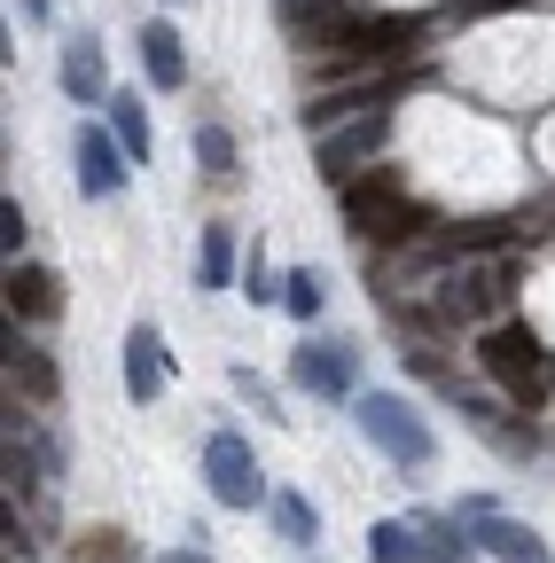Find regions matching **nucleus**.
<instances>
[{
	"instance_id": "nucleus-12",
	"label": "nucleus",
	"mask_w": 555,
	"mask_h": 563,
	"mask_svg": "<svg viewBox=\"0 0 555 563\" xmlns=\"http://www.w3.org/2000/svg\"><path fill=\"white\" fill-rule=\"evenodd\" d=\"M142 70H149V87H188V47H180V32L157 16V24H142Z\"/></svg>"
},
{
	"instance_id": "nucleus-23",
	"label": "nucleus",
	"mask_w": 555,
	"mask_h": 563,
	"mask_svg": "<svg viewBox=\"0 0 555 563\" xmlns=\"http://www.w3.org/2000/svg\"><path fill=\"white\" fill-rule=\"evenodd\" d=\"M196 165L227 180V173H235V133H227V125H196Z\"/></svg>"
},
{
	"instance_id": "nucleus-7",
	"label": "nucleus",
	"mask_w": 555,
	"mask_h": 563,
	"mask_svg": "<svg viewBox=\"0 0 555 563\" xmlns=\"http://www.w3.org/2000/svg\"><path fill=\"white\" fill-rule=\"evenodd\" d=\"M353 376H360V352H353V344L306 336V344L290 352V384L313 391V399H353Z\"/></svg>"
},
{
	"instance_id": "nucleus-11",
	"label": "nucleus",
	"mask_w": 555,
	"mask_h": 563,
	"mask_svg": "<svg viewBox=\"0 0 555 563\" xmlns=\"http://www.w3.org/2000/svg\"><path fill=\"white\" fill-rule=\"evenodd\" d=\"M9 313L16 321H55L63 313V282L47 266H9Z\"/></svg>"
},
{
	"instance_id": "nucleus-16",
	"label": "nucleus",
	"mask_w": 555,
	"mask_h": 563,
	"mask_svg": "<svg viewBox=\"0 0 555 563\" xmlns=\"http://www.w3.org/2000/svg\"><path fill=\"white\" fill-rule=\"evenodd\" d=\"M196 282L203 290H227L235 282V235L220 220H203V243H196Z\"/></svg>"
},
{
	"instance_id": "nucleus-17",
	"label": "nucleus",
	"mask_w": 555,
	"mask_h": 563,
	"mask_svg": "<svg viewBox=\"0 0 555 563\" xmlns=\"http://www.w3.org/2000/svg\"><path fill=\"white\" fill-rule=\"evenodd\" d=\"M110 133L125 141V150H133V165H149V110H142V95H110Z\"/></svg>"
},
{
	"instance_id": "nucleus-22",
	"label": "nucleus",
	"mask_w": 555,
	"mask_h": 563,
	"mask_svg": "<svg viewBox=\"0 0 555 563\" xmlns=\"http://www.w3.org/2000/svg\"><path fill=\"white\" fill-rule=\"evenodd\" d=\"M282 306H290L298 321H321V306H329V290H321V274H313V266H298V274H282Z\"/></svg>"
},
{
	"instance_id": "nucleus-26",
	"label": "nucleus",
	"mask_w": 555,
	"mask_h": 563,
	"mask_svg": "<svg viewBox=\"0 0 555 563\" xmlns=\"http://www.w3.org/2000/svg\"><path fill=\"white\" fill-rule=\"evenodd\" d=\"M157 563H212V555H203V548H165Z\"/></svg>"
},
{
	"instance_id": "nucleus-24",
	"label": "nucleus",
	"mask_w": 555,
	"mask_h": 563,
	"mask_svg": "<svg viewBox=\"0 0 555 563\" xmlns=\"http://www.w3.org/2000/svg\"><path fill=\"white\" fill-rule=\"evenodd\" d=\"M243 298H251V306H274V298H282V282H274V266H266V258H251V274H243Z\"/></svg>"
},
{
	"instance_id": "nucleus-13",
	"label": "nucleus",
	"mask_w": 555,
	"mask_h": 563,
	"mask_svg": "<svg viewBox=\"0 0 555 563\" xmlns=\"http://www.w3.org/2000/svg\"><path fill=\"white\" fill-rule=\"evenodd\" d=\"M9 384H16V391H24L32 407H47L63 376H55V361H47V352H40V344H24V336H9Z\"/></svg>"
},
{
	"instance_id": "nucleus-2",
	"label": "nucleus",
	"mask_w": 555,
	"mask_h": 563,
	"mask_svg": "<svg viewBox=\"0 0 555 563\" xmlns=\"http://www.w3.org/2000/svg\"><path fill=\"white\" fill-rule=\"evenodd\" d=\"M431 290H439V321H446V329H454V321H509V298H517V258L485 251V258H469V266H446Z\"/></svg>"
},
{
	"instance_id": "nucleus-15",
	"label": "nucleus",
	"mask_w": 555,
	"mask_h": 563,
	"mask_svg": "<svg viewBox=\"0 0 555 563\" xmlns=\"http://www.w3.org/2000/svg\"><path fill=\"white\" fill-rule=\"evenodd\" d=\"M414 540H423V563H469L477 548L469 517H414Z\"/></svg>"
},
{
	"instance_id": "nucleus-25",
	"label": "nucleus",
	"mask_w": 555,
	"mask_h": 563,
	"mask_svg": "<svg viewBox=\"0 0 555 563\" xmlns=\"http://www.w3.org/2000/svg\"><path fill=\"white\" fill-rule=\"evenodd\" d=\"M0 243H9V258H16V243H24V211H16V196L0 203Z\"/></svg>"
},
{
	"instance_id": "nucleus-19",
	"label": "nucleus",
	"mask_w": 555,
	"mask_h": 563,
	"mask_svg": "<svg viewBox=\"0 0 555 563\" xmlns=\"http://www.w3.org/2000/svg\"><path fill=\"white\" fill-rule=\"evenodd\" d=\"M368 563H423V540H414V517H384L368 532Z\"/></svg>"
},
{
	"instance_id": "nucleus-1",
	"label": "nucleus",
	"mask_w": 555,
	"mask_h": 563,
	"mask_svg": "<svg viewBox=\"0 0 555 563\" xmlns=\"http://www.w3.org/2000/svg\"><path fill=\"white\" fill-rule=\"evenodd\" d=\"M384 141H391V102L384 95H329L313 110V165H321V180H353L360 165H376Z\"/></svg>"
},
{
	"instance_id": "nucleus-18",
	"label": "nucleus",
	"mask_w": 555,
	"mask_h": 563,
	"mask_svg": "<svg viewBox=\"0 0 555 563\" xmlns=\"http://www.w3.org/2000/svg\"><path fill=\"white\" fill-rule=\"evenodd\" d=\"M469 422H477L485 439H493V454H517V462L532 454V422H509L501 407H485V399H469Z\"/></svg>"
},
{
	"instance_id": "nucleus-9",
	"label": "nucleus",
	"mask_w": 555,
	"mask_h": 563,
	"mask_svg": "<svg viewBox=\"0 0 555 563\" xmlns=\"http://www.w3.org/2000/svg\"><path fill=\"white\" fill-rule=\"evenodd\" d=\"M125 165H133V150H125L118 133L79 125V188H87V196H118V188H125Z\"/></svg>"
},
{
	"instance_id": "nucleus-6",
	"label": "nucleus",
	"mask_w": 555,
	"mask_h": 563,
	"mask_svg": "<svg viewBox=\"0 0 555 563\" xmlns=\"http://www.w3.org/2000/svg\"><path fill=\"white\" fill-rule=\"evenodd\" d=\"M203 485H212L220 509H258V501H266V477H258V462H251V446H243L235 431H212V439H203Z\"/></svg>"
},
{
	"instance_id": "nucleus-27",
	"label": "nucleus",
	"mask_w": 555,
	"mask_h": 563,
	"mask_svg": "<svg viewBox=\"0 0 555 563\" xmlns=\"http://www.w3.org/2000/svg\"><path fill=\"white\" fill-rule=\"evenodd\" d=\"M24 9H32V16H47V9H55V0H24Z\"/></svg>"
},
{
	"instance_id": "nucleus-10",
	"label": "nucleus",
	"mask_w": 555,
	"mask_h": 563,
	"mask_svg": "<svg viewBox=\"0 0 555 563\" xmlns=\"http://www.w3.org/2000/svg\"><path fill=\"white\" fill-rule=\"evenodd\" d=\"M165 376H173V361H165V336L142 321V329L125 336V391H133V399H157V391H165Z\"/></svg>"
},
{
	"instance_id": "nucleus-5",
	"label": "nucleus",
	"mask_w": 555,
	"mask_h": 563,
	"mask_svg": "<svg viewBox=\"0 0 555 563\" xmlns=\"http://www.w3.org/2000/svg\"><path fill=\"white\" fill-rule=\"evenodd\" d=\"M477 368L493 376L501 391L532 399L540 376H547V352H540V336H532L524 321H485V336H477Z\"/></svg>"
},
{
	"instance_id": "nucleus-8",
	"label": "nucleus",
	"mask_w": 555,
	"mask_h": 563,
	"mask_svg": "<svg viewBox=\"0 0 555 563\" xmlns=\"http://www.w3.org/2000/svg\"><path fill=\"white\" fill-rule=\"evenodd\" d=\"M462 517H469L477 548L493 555V563H547V540H540L532 525H517V517H501V509H485V501H469Z\"/></svg>"
},
{
	"instance_id": "nucleus-20",
	"label": "nucleus",
	"mask_w": 555,
	"mask_h": 563,
	"mask_svg": "<svg viewBox=\"0 0 555 563\" xmlns=\"http://www.w3.org/2000/svg\"><path fill=\"white\" fill-rule=\"evenodd\" d=\"M266 509H274V532H282L290 548H313L321 540V525H313V509L298 501V493H266Z\"/></svg>"
},
{
	"instance_id": "nucleus-3",
	"label": "nucleus",
	"mask_w": 555,
	"mask_h": 563,
	"mask_svg": "<svg viewBox=\"0 0 555 563\" xmlns=\"http://www.w3.org/2000/svg\"><path fill=\"white\" fill-rule=\"evenodd\" d=\"M336 211H344V228H360V235H423V211L407 203L399 173H353V180H336Z\"/></svg>"
},
{
	"instance_id": "nucleus-21",
	"label": "nucleus",
	"mask_w": 555,
	"mask_h": 563,
	"mask_svg": "<svg viewBox=\"0 0 555 563\" xmlns=\"http://www.w3.org/2000/svg\"><path fill=\"white\" fill-rule=\"evenodd\" d=\"M71 563H133V540L118 525H95V532L71 540Z\"/></svg>"
},
{
	"instance_id": "nucleus-4",
	"label": "nucleus",
	"mask_w": 555,
	"mask_h": 563,
	"mask_svg": "<svg viewBox=\"0 0 555 563\" xmlns=\"http://www.w3.org/2000/svg\"><path fill=\"white\" fill-rule=\"evenodd\" d=\"M360 431H368V446L391 454L399 470H431V454H439L431 422L414 415L407 399H391V391H360Z\"/></svg>"
},
{
	"instance_id": "nucleus-14",
	"label": "nucleus",
	"mask_w": 555,
	"mask_h": 563,
	"mask_svg": "<svg viewBox=\"0 0 555 563\" xmlns=\"http://www.w3.org/2000/svg\"><path fill=\"white\" fill-rule=\"evenodd\" d=\"M63 95H71V102H110L102 47H95V40H71V47H63Z\"/></svg>"
}]
</instances>
